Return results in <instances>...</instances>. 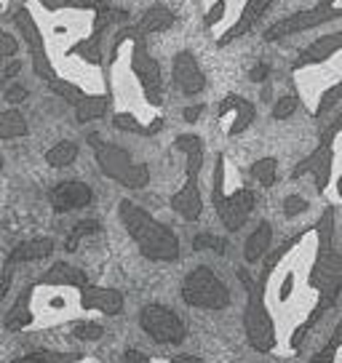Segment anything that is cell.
Here are the masks:
<instances>
[{
	"label": "cell",
	"mask_w": 342,
	"mask_h": 363,
	"mask_svg": "<svg viewBox=\"0 0 342 363\" xmlns=\"http://www.w3.org/2000/svg\"><path fill=\"white\" fill-rule=\"evenodd\" d=\"M316 233H319V257L310 270V286L319 291V302L313 307V313L302 320L308 326H313L326 310L334 307L342 291V254L334 249V208H326L321 214Z\"/></svg>",
	"instance_id": "1"
},
{
	"label": "cell",
	"mask_w": 342,
	"mask_h": 363,
	"mask_svg": "<svg viewBox=\"0 0 342 363\" xmlns=\"http://www.w3.org/2000/svg\"><path fill=\"white\" fill-rule=\"evenodd\" d=\"M118 214H121V222L128 230L131 240L142 251V257H148L153 262L180 259V238L174 235L171 227L160 225L158 219H153L142 206H137L128 198L118 203Z\"/></svg>",
	"instance_id": "2"
},
{
	"label": "cell",
	"mask_w": 342,
	"mask_h": 363,
	"mask_svg": "<svg viewBox=\"0 0 342 363\" xmlns=\"http://www.w3.org/2000/svg\"><path fill=\"white\" fill-rule=\"evenodd\" d=\"M241 284L246 286L249 299H246V310H243V329H246V340L257 352H270L275 347V323L270 310L265 305L263 286L251 281V275L243 267L238 270Z\"/></svg>",
	"instance_id": "3"
},
{
	"label": "cell",
	"mask_w": 342,
	"mask_h": 363,
	"mask_svg": "<svg viewBox=\"0 0 342 363\" xmlns=\"http://www.w3.org/2000/svg\"><path fill=\"white\" fill-rule=\"evenodd\" d=\"M89 145L94 147V158L99 163V169H102L110 179H115L118 184L128 187V190H142V187H148L150 169L145 163L137 166L134 160L128 158V150L104 142L99 134L89 136Z\"/></svg>",
	"instance_id": "4"
},
{
	"label": "cell",
	"mask_w": 342,
	"mask_h": 363,
	"mask_svg": "<svg viewBox=\"0 0 342 363\" xmlns=\"http://www.w3.org/2000/svg\"><path fill=\"white\" fill-rule=\"evenodd\" d=\"M182 299L190 307H201V310H225L230 305V291L217 278V272L201 264L184 278Z\"/></svg>",
	"instance_id": "5"
},
{
	"label": "cell",
	"mask_w": 342,
	"mask_h": 363,
	"mask_svg": "<svg viewBox=\"0 0 342 363\" xmlns=\"http://www.w3.org/2000/svg\"><path fill=\"white\" fill-rule=\"evenodd\" d=\"M222 179H225V158H217V169H214V206H217L219 222L225 225L228 233H238L246 225L249 214L254 211L257 198L251 190H238L233 195L222 193Z\"/></svg>",
	"instance_id": "6"
},
{
	"label": "cell",
	"mask_w": 342,
	"mask_h": 363,
	"mask_svg": "<svg viewBox=\"0 0 342 363\" xmlns=\"http://www.w3.org/2000/svg\"><path fill=\"white\" fill-rule=\"evenodd\" d=\"M337 0H321L319 6H313L308 11H297L292 16H286L281 22H275L267 33H265V40H281V38H289V35L305 33V30H313L319 24L334 22L342 16V6H334Z\"/></svg>",
	"instance_id": "7"
},
{
	"label": "cell",
	"mask_w": 342,
	"mask_h": 363,
	"mask_svg": "<svg viewBox=\"0 0 342 363\" xmlns=\"http://www.w3.org/2000/svg\"><path fill=\"white\" fill-rule=\"evenodd\" d=\"M139 326L160 345H180L187 337L182 318L166 305H145L139 310Z\"/></svg>",
	"instance_id": "8"
},
{
	"label": "cell",
	"mask_w": 342,
	"mask_h": 363,
	"mask_svg": "<svg viewBox=\"0 0 342 363\" xmlns=\"http://www.w3.org/2000/svg\"><path fill=\"white\" fill-rule=\"evenodd\" d=\"M201 166H204V150L187 155V184L171 198V208L177 214H182L187 222H195L204 211V198H201V190H198V171H201Z\"/></svg>",
	"instance_id": "9"
},
{
	"label": "cell",
	"mask_w": 342,
	"mask_h": 363,
	"mask_svg": "<svg viewBox=\"0 0 342 363\" xmlns=\"http://www.w3.org/2000/svg\"><path fill=\"white\" fill-rule=\"evenodd\" d=\"M131 38H134V72H137L142 89L148 94V99L153 104H160L163 99V78H160V65L148 54V45L142 40V33L131 30Z\"/></svg>",
	"instance_id": "10"
},
{
	"label": "cell",
	"mask_w": 342,
	"mask_h": 363,
	"mask_svg": "<svg viewBox=\"0 0 342 363\" xmlns=\"http://www.w3.org/2000/svg\"><path fill=\"white\" fill-rule=\"evenodd\" d=\"M13 22H16V27L22 30V35L27 38L30 48H33L35 72H38L40 78L54 80L57 75H54V69H51V65H48L46 51H43V38H40V33H38V24H35L33 13L27 11V9H19V11H16V16H13Z\"/></svg>",
	"instance_id": "11"
},
{
	"label": "cell",
	"mask_w": 342,
	"mask_h": 363,
	"mask_svg": "<svg viewBox=\"0 0 342 363\" xmlns=\"http://www.w3.org/2000/svg\"><path fill=\"white\" fill-rule=\"evenodd\" d=\"M171 75H174V86L193 96V94H201L206 89V75L204 69L198 67V62L190 51H180L174 57V67H171Z\"/></svg>",
	"instance_id": "12"
},
{
	"label": "cell",
	"mask_w": 342,
	"mask_h": 363,
	"mask_svg": "<svg viewBox=\"0 0 342 363\" xmlns=\"http://www.w3.org/2000/svg\"><path fill=\"white\" fill-rule=\"evenodd\" d=\"M94 201L92 187L86 182H62L51 190V206L57 214H65V211H75V208H86V206Z\"/></svg>",
	"instance_id": "13"
},
{
	"label": "cell",
	"mask_w": 342,
	"mask_h": 363,
	"mask_svg": "<svg viewBox=\"0 0 342 363\" xmlns=\"http://www.w3.org/2000/svg\"><path fill=\"white\" fill-rule=\"evenodd\" d=\"M80 305L86 310H99L104 315H118L123 310V294L104 286H86L80 289Z\"/></svg>",
	"instance_id": "14"
},
{
	"label": "cell",
	"mask_w": 342,
	"mask_h": 363,
	"mask_svg": "<svg viewBox=\"0 0 342 363\" xmlns=\"http://www.w3.org/2000/svg\"><path fill=\"white\" fill-rule=\"evenodd\" d=\"M228 115H233V121H230V125H228V134L238 136L254 123L257 107L251 102H246L243 96H236V94H233V96H228L225 102L219 104V118H228Z\"/></svg>",
	"instance_id": "15"
},
{
	"label": "cell",
	"mask_w": 342,
	"mask_h": 363,
	"mask_svg": "<svg viewBox=\"0 0 342 363\" xmlns=\"http://www.w3.org/2000/svg\"><path fill=\"white\" fill-rule=\"evenodd\" d=\"M337 51H342V30L340 33L324 35V38H319V40H313V43L299 54V59L294 62V69L310 67V65H321V62H326L329 57H334Z\"/></svg>",
	"instance_id": "16"
},
{
	"label": "cell",
	"mask_w": 342,
	"mask_h": 363,
	"mask_svg": "<svg viewBox=\"0 0 342 363\" xmlns=\"http://www.w3.org/2000/svg\"><path fill=\"white\" fill-rule=\"evenodd\" d=\"M273 0H246V6H243V13H241V19L233 27H230L228 33L219 38V45H228L233 43L236 38H241V35H246L257 24V19L263 16L265 11H267V6H270Z\"/></svg>",
	"instance_id": "17"
},
{
	"label": "cell",
	"mask_w": 342,
	"mask_h": 363,
	"mask_svg": "<svg viewBox=\"0 0 342 363\" xmlns=\"http://www.w3.org/2000/svg\"><path fill=\"white\" fill-rule=\"evenodd\" d=\"M43 284L86 289V286H89V278H86V272L78 270V267H72V264H67V262H57L51 270L43 272Z\"/></svg>",
	"instance_id": "18"
},
{
	"label": "cell",
	"mask_w": 342,
	"mask_h": 363,
	"mask_svg": "<svg viewBox=\"0 0 342 363\" xmlns=\"http://www.w3.org/2000/svg\"><path fill=\"white\" fill-rule=\"evenodd\" d=\"M270 240H273V227H270V222H260L257 230L243 243V259L249 262V264L260 262L267 254V249H270Z\"/></svg>",
	"instance_id": "19"
},
{
	"label": "cell",
	"mask_w": 342,
	"mask_h": 363,
	"mask_svg": "<svg viewBox=\"0 0 342 363\" xmlns=\"http://www.w3.org/2000/svg\"><path fill=\"white\" fill-rule=\"evenodd\" d=\"M54 254V240L51 238H33V240H24L19 243L16 249L9 254V259L13 264H19V262H38V259H46Z\"/></svg>",
	"instance_id": "20"
},
{
	"label": "cell",
	"mask_w": 342,
	"mask_h": 363,
	"mask_svg": "<svg viewBox=\"0 0 342 363\" xmlns=\"http://www.w3.org/2000/svg\"><path fill=\"white\" fill-rule=\"evenodd\" d=\"M30 294H33V286H27L24 289V294L16 299V305L9 310V315H6V329L9 331H19V329H24V326H30L35 318H33V313H30Z\"/></svg>",
	"instance_id": "21"
},
{
	"label": "cell",
	"mask_w": 342,
	"mask_h": 363,
	"mask_svg": "<svg viewBox=\"0 0 342 363\" xmlns=\"http://www.w3.org/2000/svg\"><path fill=\"white\" fill-rule=\"evenodd\" d=\"M171 24H174V13H171L169 9H163V6H155V9L145 11V16L139 19L137 33H142V35L163 33V30H169Z\"/></svg>",
	"instance_id": "22"
},
{
	"label": "cell",
	"mask_w": 342,
	"mask_h": 363,
	"mask_svg": "<svg viewBox=\"0 0 342 363\" xmlns=\"http://www.w3.org/2000/svg\"><path fill=\"white\" fill-rule=\"evenodd\" d=\"M113 125L115 128H121V131H128V134H155V131H160L163 128V118H155L153 123H142L137 115H131V113H118L113 118Z\"/></svg>",
	"instance_id": "23"
},
{
	"label": "cell",
	"mask_w": 342,
	"mask_h": 363,
	"mask_svg": "<svg viewBox=\"0 0 342 363\" xmlns=\"http://www.w3.org/2000/svg\"><path fill=\"white\" fill-rule=\"evenodd\" d=\"M107 104L110 99L107 96H83L78 104H75V118L78 123H89V121H96L107 113Z\"/></svg>",
	"instance_id": "24"
},
{
	"label": "cell",
	"mask_w": 342,
	"mask_h": 363,
	"mask_svg": "<svg viewBox=\"0 0 342 363\" xmlns=\"http://www.w3.org/2000/svg\"><path fill=\"white\" fill-rule=\"evenodd\" d=\"M30 131L27 128V121H24V115L19 110H6V113H0V139H19Z\"/></svg>",
	"instance_id": "25"
},
{
	"label": "cell",
	"mask_w": 342,
	"mask_h": 363,
	"mask_svg": "<svg viewBox=\"0 0 342 363\" xmlns=\"http://www.w3.org/2000/svg\"><path fill=\"white\" fill-rule=\"evenodd\" d=\"M75 158H78V145L70 142V139L54 145V147L46 152V163L48 166H54V169H65V166H70V163H75Z\"/></svg>",
	"instance_id": "26"
},
{
	"label": "cell",
	"mask_w": 342,
	"mask_h": 363,
	"mask_svg": "<svg viewBox=\"0 0 342 363\" xmlns=\"http://www.w3.org/2000/svg\"><path fill=\"white\" fill-rule=\"evenodd\" d=\"M83 355L78 352H54V350H38V352H30V355H24L19 361L13 363H78Z\"/></svg>",
	"instance_id": "27"
},
{
	"label": "cell",
	"mask_w": 342,
	"mask_h": 363,
	"mask_svg": "<svg viewBox=\"0 0 342 363\" xmlns=\"http://www.w3.org/2000/svg\"><path fill=\"white\" fill-rule=\"evenodd\" d=\"M251 177L260 182L263 187H273L278 179V160L275 158H260L251 166Z\"/></svg>",
	"instance_id": "28"
},
{
	"label": "cell",
	"mask_w": 342,
	"mask_h": 363,
	"mask_svg": "<svg viewBox=\"0 0 342 363\" xmlns=\"http://www.w3.org/2000/svg\"><path fill=\"white\" fill-rule=\"evenodd\" d=\"M99 230H102V225H99L96 219H80V222H75V227L70 230L67 251H75L78 249L80 238H86V235H96Z\"/></svg>",
	"instance_id": "29"
},
{
	"label": "cell",
	"mask_w": 342,
	"mask_h": 363,
	"mask_svg": "<svg viewBox=\"0 0 342 363\" xmlns=\"http://www.w3.org/2000/svg\"><path fill=\"white\" fill-rule=\"evenodd\" d=\"M340 347H342V323H337V329H334V334L329 337V342H326V345H324V347L310 358V363H334Z\"/></svg>",
	"instance_id": "30"
},
{
	"label": "cell",
	"mask_w": 342,
	"mask_h": 363,
	"mask_svg": "<svg viewBox=\"0 0 342 363\" xmlns=\"http://www.w3.org/2000/svg\"><path fill=\"white\" fill-rule=\"evenodd\" d=\"M193 249L195 251H217V254H225L228 251V240L222 235H211V233H198L193 238Z\"/></svg>",
	"instance_id": "31"
},
{
	"label": "cell",
	"mask_w": 342,
	"mask_h": 363,
	"mask_svg": "<svg viewBox=\"0 0 342 363\" xmlns=\"http://www.w3.org/2000/svg\"><path fill=\"white\" fill-rule=\"evenodd\" d=\"M46 9L57 11V9H102L104 0H40Z\"/></svg>",
	"instance_id": "32"
},
{
	"label": "cell",
	"mask_w": 342,
	"mask_h": 363,
	"mask_svg": "<svg viewBox=\"0 0 342 363\" xmlns=\"http://www.w3.org/2000/svg\"><path fill=\"white\" fill-rule=\"evenodd\" d=\"M342 99V80L340 83H334L331 89H326L324 94H321V99H319V107H316V118H321V115H326L334 107V104Z\"/></svg>",
	"instance_id": "33"
},
{
	"label": "cell",
	"mask_w": 342,
	"mask_h": 363,
	"mask_svg": "<svg viewBox=\"0 0 342 363\" xmlns=\"http://www.w3.org/2000/svg\"><path fill=\"white\" fill-rule=\"evenodd\" d=\"M297 107H299V99H297L294 94H286V96H281V99L275 102L273 118L275 121H286V118H292V115H294Z\"/></svg>",
	"instance_id": "34"
},
{
	"label": "cell",
	"mask_w": 342,
	"mask_h": 363,
	"mask_svg": "<svg viewBox=\"0 0 342 363\" xmlns=\"http://www.w3.org/2000/svg\"><path fill=\"white\" fill-rule=\"evenodd\" d=\"M48 83H51V89L57 91L59 96H65V99H67V102H72V104H78L80 99L86 96V94H83L78 86H72V83H65V80L54 78V80H48Z\"/></svg>",
	"instance_id": "35"
},
{
	"label": "cell",
	"mask_w": 342,
	"mask_h": 363,
	"mask_svg": "<svg viewBox=\"0 0 342 363\" xmlns=\"http://www.w3.org/2000/svg\"><path fill=\"white\" fill-rule=\"evenodd\" d=\"M102 334H104V329L96 320H80L78 326H75V337L83 342H96Z\"/></svg>",
	"instance_id": "36"
},
{
	"label": "cell",
	"mask_w": 342,
	"mask_h": 363,
	"mask_svg": "<svg viewBox=\"0 0 342 363\" xmlns=\"http://www.w3.org/2000/svg\"><path fill=\"white\" fill-rule=\"evenodd\" d=\"M174 147L182 150L184 155H193V152H201V150H204V139L195 134H182V136H177Z\"/></svg>",
	"instance_id": "37"
},
{
	"label": "cell",
	"mask_w": 342,
	"mask_h": 363,
	"mask_svg": "<svg viewBox=\"0 0 342 363\" xmlns=\"http://www.w3.org/2000/svg\"><path fill=\"white\" fill-rule=\"evenodd\" d=\"M302 211H308V201H305V198H299V195H286L284 214L297 216V214H302Z\"/></svg>",
	"instance_id": "38"
},
{
	"label": "cell",
	"mask_w": 342,
	"mask_h": 363,
	"mask_svg": "<svg viewBox=\"0 0 342 363\" xmlns=\"http://www.w3.org/2000/svg\"><path fill=\"white\" fill-rule=\"evenodd\" d=\"M13 264L11 259H6V264H3V272H0V302L6 299V294H9V289H11V281H13Z\"/></svg>",
	"instance_id": "39"
},
{
	"label": "cell",
	"mask_w": 342,
	"mask_h": 363,
	"mask_svg": "<svg viewBox=\"0 0 342 363\" xmlns=\"http://www.w3.org/2000/svg\"><path fill=\"white\" fill-rule=\"evenodd\" d=\"M16 48H19V43H16V38L9 33H0V59H9L16 54Z\"/></svg>",
	"instance_id": "40"
},
{
	"label": "cell",
	"mask_w": 342,
	"mask_h": 363,
	"mask_svg": "<svg viewBox=\"0 0 342 363\" xmlns=\"http://www.w3.org/2000/svg\"><path fill=\"white\" fill-rule=\"evenodd\" d=\"M30 96V91L24 89V86H11V89L6 91V102L11 104V107H16V104H22L24 99Z\"/></svg>",
	"instance_id": "41"
},
{
	"label": "cell",
	"mask_w": 342,
	"mask_h": 363,
	"mask_svg": "<svg viewBox=\"0 0 342 363\" xmlns=\"http://www.w3.org/2000/svg\"><path fill=\"white\" fill-rule=\"evenodd\" d=\"M126 363H153V358H150L148 352H142V350H126Z\"/></svg>",
	"instance_id": "42"
},
{
	"label": "cell",
	"mask_w": 342,
	"mask_h": 363,
	"mask_svg": "<svg viewBox=\"0 0 342 363\" xmlns=\"http://www.w3.org/2000/svg\"><path fill=\"white\" fill-rule=\"evenodd\" d=\"M267 75H270V65H265V62H263V65H257V67L249 72V78L254 80V83H263Z\"/></svg>",
	"instance_id": "43"
},
{
	"label": "cell",
	"mask_w": 342,
	"mask_h": 363,
	"mask_svg": "<svg viewBox=\"0 0 342 363\" xmlns=\"http://www.w3.org/2000/svg\"><path fill=\"white\" fill-rule=\"evenodd\" d=\"M201 115H204V104H193V107H187V110H184L182 118L187 121V123H195Z\"/></svg>",
	"instance_id": "44"
},
{
	"label": "cell",
	"mask_w": 342,
	"mask_h": 363,
	"mask_svg": "<svg viewBox=\"0 0 342 363\" xmlns=\"http://www.w3.org/2000/svg\"><path fill=\"white\" fill-rule=\"evenodd\" d=\"M340 131H342V113L337 115V118H334L329 125H326V131H324V134H326V136H337Z\"/></svg>",
	"instance_id": "45"
},
{
	"label": "cell",
	"mask_w": 342,
	"mask_h": 363,
	"mask_svg": "<svg viewBox=\"0 0 342 363\" xmlns=\"http://www.w3.org/2000/svg\"><path fill=\"white\" fill-rule=\"evenodd\" d=\"M222 9H225V0H219L217 6H214V9H211V13H209V16H206V24H214L219 19V16H222Z\"/></svg>",
	"instance_id": "46"
},
{
	"label": "cell",
	"mask_w": 342,
	"mask_h": 363,
	"mask_svg": "<svg viewBox=\"0 0 342 363\" xmlns=\"http://www.w3.org/2000/svg\"><path fill=\"white\" fill-rule=\"evenodd\" d=\"M171 363H204L201 358H195V355H177Z\"/></svg>",
	"instance_id": "47"
},
{
	"label": "cell",
	"mask_w": 342,
	"mask_h": 363,
	"mask_svg": "<svg viewBox=\"0 0 342 363\" xmlns=\"http://www.w3.org/2000/svg\"><path fill=\"white\" fill-rule=\"evenodd\" d=\"M337 193H340V198H342V177H340V182H337Z\"/></svg>",
	"instance_id": "48"
},
{
	"label": "cell",
	"mask_w": 342,
	"mask_h": 363,
	"mask_svg": "<svg viewBox=\"0 0 342 363\" xmlns=\"http://www.w3.org/2000/svg\"><path fill=\"white\" fill-rule=\"evenodd\" d=\"M0 83H3V72H0Z\"/></svg>",
	"instance_id": "49"
},
{
	"label": "cell",
	"mask_w": 342,
	"mask_h": 363,
	"mask_svg": "<svg viewBox=\"0 0 342 363\" xmlns=\"http://www.w3.org/2000/svg\"><path fill=\"white\" fill-rule=\"evenodd\" d=\"M0 166H3V160H0Z\"/></svg>",
	"instance_id": "50"
}]
</instances>
